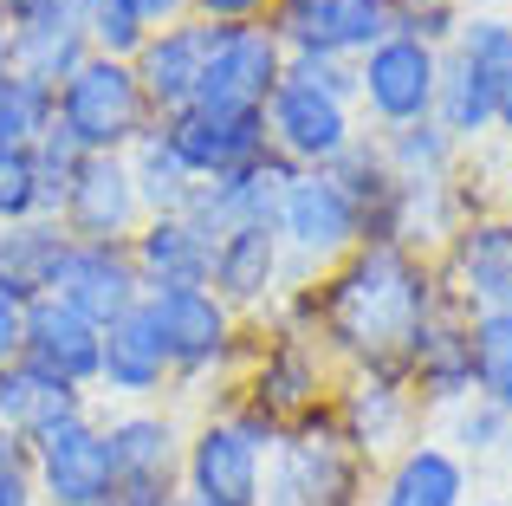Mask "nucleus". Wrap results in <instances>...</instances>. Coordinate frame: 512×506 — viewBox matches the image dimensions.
Here are the masks:
<instances>
[{
	"label": "nucleus",
	"instance_id": "nucleus-27",
	"mask_svg": "<svg viewBox=\"0 0 512 506\" xmlns=\"http://www.w3.org/2000/svg\"><path fill=\"white\" fill-rule=\"evenodd\" d=\"M130 260L143 273V292H182V286H208L214 241L188 215H150L130 241Z\"/></svg>",
	"mask_w": 512,
	"mask_h": 506
},
{
	"label": "nucleus",
	"instance_id": "nucleus-1",
	"mask_svg": "<svg viewBox=\"0 0 512 506\" xmlns=\"http://www.w3.org/2000/svg\"><path fill=\"white\" fill-rule=\"evenodd\" d=\"M441 305H448V286H441V266L428 253H409L396 241H363L325 279L292 292V312L279 325H299L305 338H318V351L344 370L402 377L415 338L428 331Z\"/></svg>",
	"mask_w": 512,
	"mask_h": 506
},
{
	"label": "nucleus",
	"instance_id": "nucleus-29",
	"mask_svg": "<svg viewBox=\"0 0 512 506\" xmlns=\"http://www.w3.org/2000/svg\"><path fill=\"white\" fill-rule=\"evenodd\" d=\"M65 247H72V234H65L52 215L7 221V228H0V292L20 299V305L46 299L52 273H59V260H65Z\"/></svg>",
	"mask_w": 512,
	"mask_h": 506
},
{
	"label": "nucleus",
	"instance_id": "nucleus-3",
	"mask_svg": "<svg viewBox=\"0 0 512 506\" xmlns=\"http://www.w3.org/2000/svg\"><path fill=\"white\" fill-rule=\"evenodd\" d=\"M512 78V20L506 13H467L454 46L441 52L435 85V124L454 143H480L500 130V91Z\"/></svg>",
	"mask_w": 512,
	"mask_h": 506
},
{
	"label": "nucleus",
	"instance_id": "nucleus-18",
	"mask_svg": "<svg viewBox=\"0 0 512 506\" xmlns=\"http://www.w3.org/2000/svg\"><path fill=\"white\" fill-rule=\"evenodd\" d=\"M208 292L234 318L266 312V305L286 292V247H279V228H273V221H247V228H234V234H221V241H214Z\"/></svg>",
	"mask_w": 512,
	"mask_h": 506
},
{
	"label": "nucleus",
	"instance_id": "nucleus-41",
	"mask_svg": "<svg viewBox=\"0 0 512 506\" xmlns=\"http://www.w3.org/2000/svg\"><path fill=\"white\" fill-rule=\"evenodd\" d=\"M20 344H26V305L0 292V364H13V357H20Z\"/></svg>",
	"mask_w": 512,
	"mask_h": 506
},
{
	"label": "nucleus",
	"instance_id": "nucleus-44",
	"mask_svg": "<svg viewBox=\"0 0 512 506\" xmlns=\"http://www.w3.org/2000/svg\"><path fill=\"white\" fill-rule=\"evenodd\" d=\"M124 506H182V494H117Z\"/></svg>",
	"mask_w": 512,
	"mask_h": 506
},
{
	"label": "nucleus",
	"instance_id": "nucleus-31",
	"mask_svg": "<svg viewBox=\"0 0 512 506\" xmlns=\"http://www.w3.org/2000/svg\"><path fill=\"white\" fill-rule=\"evenodd\" d=\"M376 150H383L396 182H454V169H461V143L435 117L402 124V130H376Z\"/></svg>",
	"mask_w": 512,
	"mask_h": 506
},
{
	"label": "nucleus",
	"instance_id": "nucleus-4",
	"mask_svg": "<svg viewBox=\"0 0 512 506\" xmlns=\"http://www.w3.org/2000/svg\"><path fill=\"white\" fill-rule=\"evenodd\" d=\"M273 228L279 247H286V286L299 292L312 279H325L344 253L363 247V208L344 195V182L331 169H299L273 208Z\"/></svg>",
	"mask_w": 512,
	"mask_h": 506
},
{
	"label": "nucleus",
	"instance_id": "nucleus-38",
	"mask_svg": "<svg viewBox=\"0 0 512 506\" xmlns=\"http://www.w3.org/2000/svg\"><path fill=\"white\" fill-rule=\"evenodd\" d=\"M506 429H512L506 409H493V403H480V396H474V403L454 409V442H461L454 455H493V448L506 442Z\"/></svg>",
	"mask_w": 512,
	"mask_h": 506
},
{
	"label": "nucleus",
	"instance_id": "nucleus-13",
	"mask_svg": "<svg viewBox=\"0 0 512 506\" xmlns=\"http://www.w3.org/2000/svg\"><path fill=\"white\" fill-rule=\"evenodd\" d=\"M325 364L331 357L318 351V338H305L299 325H279L273 338L253 351V370L247 383H240V403L260 409L266 422H279V429H292L299 416H312V409H325Z\"/></svg>",
	"mask_w": 512,
	"mask_h": 506
},
{
	"label": "nucleus",
	"instance_id": "nucleus-33",
	"mask_svg": "<svg viewBox=\"0 0 512 506\" xmlns=\"http://www.w3.org/2000/svg\"><path fill=\"white\" fill-rule=\"evenodd\" d=\"M52 98L59 91L39 85V78H0V150H33L52 130Z\"/></svg>",
	"mask_w": 512,
	"mask_h": 506
},
{
	"label": "nucleus",
	"instance_id": "nucleus-7",
	"mask_svg": "<svg viewBox=\"0 0 512 506\" xmlns=\"http://www.w3.org/2000/svg\"><path fill=\"white\" fill-rule=\"evenodd\" d=\"M279 72H286V46H279L273 20L208 26V59H201L195 104L201 111H266Z\"/></svg>",
	"mask_w": 512,
	"mask_h": 506
},
{
	"label": "nucleus",
	"instance_id": "nucleus-39",
	"mask_svg": "<svg viewBox=\"0 0 512 506\" xmlns=\"http://www.w3.org/2000/svg\"><path fill=\"white\" fill-rule=\"evenodd\" d=\"M0 506H39V487H33V448L20 435L0 429Z\"/></svg>",
	"mask_w": 512,
	"mask_h": 506
},
{
	"label": "nucleus",
	"instance_id": "nucleus-32",
	"mask_svg": "<svg viewBox=\"0 0 512 506\" xmlns=\"http://www.w3.org/2000/svg\"><path fill=\"white\" fill-rule=\"evenodd\" d=\"M467 338H474V396L512 416V305L474 312L467 318Z\"/></svg>",
	"mask_w": 512,
	"mask_h": 506
},
{
	"label": "nucleus",
	"instance_id": "nucleus-22",
	"mask_svg": "<svg viewBox=\"0 0 512 506\" xmlns=\"http://www.w3.org/2000/svg\"><path fill=\"white\" fill-rule=\"evenodd\" d=\"M402 383L415 390L422 409H461L474 403V338H467V312L461 305H441L428 318V331L415 338L409 364H402Z\"/></svg>",
	"mask_w": 512,
	"mask_h": 506
},
{
	"label": "nucleus",
	"instance_id": "nucleus-43",
	"mask_svg": "<svg viewBox=\"0 0 512 506\" xmlns=\"http://www.w3.org/2000/svg\"><path fill=\"white\" fill-rule=\"evenodd\" d=\"M0 78H13V20L0 13Z\"/></svg>",
	"mask_w": 512,
	"mask_h": 506
},
{
	"label": "nucleus",
	"instance_id": "nucleus-9",
	"mask_svg": "<svg viewBox=\"0 0 512 506\" xmlns=\"http://www.w3.org/2000/svg\"><path fill=\"white\" fill-rule=\"evenodd\" d=\"M422 416L428 409L415 403V390L389 370H350L344 390L331 396V422H338L344 448L357 461H383V455H402L409 442H422Z\"/></svg>",
	"mask_w": 512,
	"mask_h": 506
},
{
	"label": "nucleus",
	"instance_id": "nucleus-14",
	"mask_svg": "<svg viewBox=\"0 0 512 506\" xmlns=\"http://www.w3.org/2000/svg\"><path fill=\"white\" fill-rule=\"evenodd\" d=\"M117 455V494H182L188 422L163 403H130L104 416Z\"/></svg>",
	"mask_w": 512,
	"mask_h": 506
},
{
	"label": "nucleus",
	"instance_id": "nucleus-45",
	"mask_svg": "<svg viewBox=\"0 0 512 506\" xmlns=\"http://www.w3.org/2000/svg\"><path fill=\"white\" fill-rule=\"evenodd\" d=\"M46 7V0H0V13H7V20H26V13H39Z\"/></svg>",
	"mask_w": 512,
	"mask_h": 506
},
{
	"label": "nucleus",
	"instance_id": "nucleus-40",
	"mask_svg": "<svg viewBox=\"0 0 512 506\" xmlns=\"http://www.w3.org/2000/svg\"><path fill=\"white\" fill-rule=\"evenodd\" d=\"M188 13L208 26H240V20H273V0H188Z\"/></svg>",
	"mask_w": 512,
	"mask_h": 506
},
{
	"label": "nucleus",
	"instance_id": "nucleus-30",
	"mask_svg": "<svg viewBox=\"0 0 512 506\" xmlns=\"http://www.w3.org/2000/svg\"><path fill=\"white\" fill-rule=\"evenodd\" d=\"M124 163H130V182H137V195H143V215H182V208H188L195 176H188V163L169 150L163 124L143 130V137L124 150Z\"/></svg>",
	"mask_w": 512,
	"mask_h": 506
},
{
	"label": "nucleus",
	"instance_id": "nucleus-35",
	"mask_svg": "<svg viewBox=\"0 0 512 506\" xmlns=\"http://www.w3.org/2000/svg\"><path fill=\"white\" fill-rule=\"evenodd\" d=\"M26 156H33V182H39V215H52V221H59V202L72 195L78 169H85V150H78V143L65 137L59 124H52V130H46V137H39Z\"/></svg>",
	"mask_w": 512,
	"mask_h": 506
},
{
	"label": "nucleus",
	"instance_id": "nucleus-21",
	"mask_svg": "<svg viewBox=\"0 0 512 506\" xmlns=\"http://www.w3.org/2000/svg\"><path fill=\"white\" fill-rule=\"evenodd\" d=\"M52 299H65L72 312H85L91 325H111L130 305H143V273L130 260V247H98V241H72L52 273Z\"/></svg>",
	"mask_w": 512,
	"mask_h": 506
},
{
	"label": "nucleus",
	"instance_id": "nucleus-48",
	"mask_svg": "<svg viewBox=\"0 0 512 506\" xmlns=\"http://www.w3.org/2000/svg\"><path fill=\"white\" fill-rule=\"evenodd\" d=\"M104 506H124V500H104Z\"/></svg>",
	"mask_w": 512,
	"mask_h": 506
},
{
	"label": "nucleus",
	"instance_id": "nucleus-15",
	"mask_svg": "<svg viewBox=\"0 0 512 506\" xmlns=\"http://www.w3.org/2000/svg\"><path fill=\"white\" fill-rule=\"evenodd\" d=\"M435 266H441L448 299L467 318L512 305V215H467Z\"/></svg>",
	"mask_w": 512,
	"mask_h": 506
},
{
	"label": "nucleus",
	"instance_id": "nucleus-25",
	"mask_svg": "<svg viewBox=\"0 0 512 506\" xmlns=\"http://www.w3.org/2000/svg\"><path fill=\"white\" fill-rule=\"evenodd\" d=\"M85 59H91V39H85V13L72 0H46L39 13L13 20V72L20 78H39V85L59 91Z\"/></svg>",
	"mask_w": 512,
	"mask_h": 506
},
{
	"label": "nucleus",
	"instance_id": "nucleus-17",
	"mask_svg": "<svg viewBox=\"0 0 512 506\" xmlns=\"http://www.w3.org/2000/svg\"><path fill=\"white\" fill-rule=\"evenodd\" d=\"M143 221H150V215H143V195H137V182H130L124 156H85L72 195L59 202V228L72 234V241L130 247Z\"/></svg>",
	"mask_w": 512,
	"mask_h": 506
},
{
	"label": "nucleus",
	"instance_id": "nucleus-16",
	"mask_svg": "<svg viewBox=\"0 0 512 506\" xmlns=\"http://www.w3.org/2000/svg\"><path fill=\"white\" fill-rule=\"evenodd\" d=\"M175 390V364H169V344L156 331L150 299L130 305L124 318L104 325V351H98V390L91 396H111L117 409L130 403H163Z\"/></svg>",
	"mask_w": 512,
	"mask_h": 506
},
{
	"label": "nucleus",
	"instance_id": "nucleus-37",
	"mask_svg": "<svg viewBox=\"0 0 512 506\" xmlns=\"http://www.w3.org/2000/svg\"><path fill=\"white\" fill-rule=\"evenodd\" d=\"M33 215H39L33 156L26 150H0V228H7V221H33Z\"/></svg>",
	"mask_w": 512,
	"mask_h": 506
},
{
	"label": "nucleus",
	"instance_id": "nucleus-47",
	"mask_svg": "<svg viewBox=\"0 0 512 506\" xmlns=\"http://www.w3.org/2000/svg\"><path fill=\"white\" fill-rule=\"evenodd\" d=\"M467 506H512V500H467Z\"/></svg>",
	"mask_w": 512,
	"mask_h": 506
},
{
	"label": "nucleus",
	"instance_id": "nucleus-12",
	"mask_svg": "<svg viewBox=\"0 0 512 506\" xmlns=\"http://www.w3.org/2000/svg\"><path fill=\"white\" fill-rule=\"evenodd\" d=\"M156 331L169 344L175 383H208L227 377V364L240 357V318L214 299L208 286H182V292H150Z\"/></svg>",
	"mask_w": 512,
	"mask_h": 506
},
{
	"label": "nucleus",
	"instance_id": "nucleus-46",
	"mask_svg": "<svg viewBox=\"0 0 512 506\" xmlns=\"http://www.w3.org/2000/svg\"><path fill=\"white\" fill-rule=\"evenodd\" d=\"M500 130H512V78H506V91H500Z\"/></svg>",
	"mask_w": 512,
	"mask_h": 506
},
{
	"label": "nucleus",
	"instance_id": "nucleus-20",
	"mask_svg": "<svg viewBox=\"0 0 512 506\" xmlns=\"http://www.w3.org/2000/svg\"><path fill=\"white\" fill-rule=\"evenodd\" d=\"M292 176H299V169H292L286 156L266 150V156H253V163L214 176V182H195V195H188L182 215L195 221L208 241H221V234L247 228V221H273V208H279V195H286Z\"/></svg>",
	"mask_w": 512,
	"mask_h": 506
},
{
	"label": "nucleus",
	"instance_id": "nucleus-42",
	"mask_svg": "<svg viewBox=\"0 0 512 506\" xmlns=\"http://www.w3.org/2000/svg\"><path fill=\"white\" fill-rule=\"evenodd\" d=\"M137 7H143V20H150V33H156V26L182 20V13H188V0H137Z\"/></svg>",
	"mask_w": 512,
	"mask_h": 506
},
{
	"label": "nucleus",
	"instance_id": "nucleus-11",
	"mask_svg": "<svg viewBox=\"0 0 512 506\" xmlns=\"http://www.w3.org/2000/svg\"><path fill=\"white\" fill-rule=\"evenodd\" d=\"M273 33L286 59L357 65L376 39L396 33V20H389V0H273Z\"/></svg>",
	"mask_w": 512,
	"mask_h": 506
},
{
	"label": "nucleus",
	"instance_id": "nucleus-10",
	"mask_svg": "<svg viewBox=\"0 0 512 506\" xmlns=\"http://www.w3.org/2000/svg\"><path fill=\"white\" fill-rule=\"evenodd\" d=\"M33 487H39V506L117 500V455H111V429H104L98 409L33 442Z\"/></svg>",
	"mask_w": 512,
	"mask_h": 506
},
{
	"label": "nucleus",
	"instance_id": "nucleus-19",
	"mask_svg": "<svg viewBox=\"0 0 512 506\" xmlns=\"http://www.w3.org/2000/svg\"><path fill=\"white\" fill-rule=\"evenodd\" d=\"M156 124H163L169 150L188 163L195 182H214L227 169L266 156V111H201V104H188V111L156 117Z\"/></svg>",
	"mask_w": 512,
	"mask_h": 506
},
{
	"label": "nucleus",
	"instance_id": "nucleus-23",
	"mask_svg": "<svg viewBox=\"0 0 512 506\" xmlns=\"http://www.w3.org/2000/svg\"><path fill=\"white\" fill-rule=\"evenodd\" d=\"M98 351H104V325H91L85 312H72L65 299H33L26 305V344L20 357L46 377L72 383V390H98Z\"/></svg>",
	"mask_w": 512,
	"mask_h": 506
},
{
	"label": "nucleus",
	"instance_id": "nucleus-36",
	"mask_svg": "<svg viewBox=\"0 0 512 506\" xmlns=\"http://www.w3.org/2000/svg\"><path fill=\"white\" fill-rule=\"evenodd\" d=\"M389 20H396V33L428 39L435 52H448L467 13H461V0H389Z\"/></svg>",
	"mask_w": 512,
	"mask_h": 506
},
{
	"label": "nucleus",
	"instance_id": "nucleus-5",
	"mask_svg": "<svg viewBox=\"0 0 512 506\" xmlns=\"http://www.w3.org/2000/svg\"><path fill=\"white\" fill-rule=\"evenodd\" d=\"M52 124H59L85 156H124L130 143L156 124V111H150V98H143L130 59H104V52H91V59L59 85V98H52Z\"/></svg>",
	"mask_w": 512,
	"mask_h": 506
},
{
	"label": "nucleus",
	"instance_id": "nucleus-8",
	"mask_svg": "<svg viewBox=\"0 0 512 506\" xmlns=\"http://www.w3.org/2000/svg\"><path fill=\"white\" fill-rule=\"evenodd\" d=\"M435 85H441V52L428 39L389 33L357 59V111L376 130H402L435 117Z\"/></svg>",
	"mask_w": 512,
	"mask_h": 506
},
{
	"label": "nucleus",
	"instance_id": "nucleus-24",
	"mask_svg": "<svg viewBox=\"0 0 512 506\" xmlns=\"http://www.w3.org/2000/svg\"><path fill=\"white\" fill-rule=\"evenodd\" d=\"M201 59H208V20H195V13L156 26V33L137 46L130 72H137V85H143V98H150L156 117H175V111H188V104H195Z\"/></svg>",
	"mask_w": 512,
	"mask_h": 506
},
{
	"label": "nucleus",
	"instance_id": "nucleus-2",
	"mask_svg": "<svg viewBox=\"0 0 512 506\" xmlns=\"http://www.w3.org/2000/svg\"><path fill=\"white\" fill-rule=\"evenodd\" d=\"M273 448H279V422H266L240 396L214 416H201L188 429V455H182V506H260Z\"/></svg>",
	"mask_w": 512,
	"mask_h": 506
},
{
	"label": "nucleus",
	"instance_id": "nucleus-28",
	"mask_svg": "<svg viewBox=\"0 0 512 506\" xmlns=\"http://www.w3.org/2000/svg\"><path fill=\"white\" fill-rule=\"evenodd\" d=\"M376 506H467V461L448 442H409L389 455L383 481H376Z\"/></svg>",
	"mask_w": 512,
	"mask_h": 506
},
{
	"label": "nucleus",
	"instance_id": "nucleus-6",
	"mask_svg": "<svg viewBox=\"0 0 512 506\" xmlns=\"http://www.w3.org/2000/svg\"><path fill=\"white\" fill-rule=\"evenodd\" d=\"M357 137V104H344L299 59H286L273 98H266V150L286 156L292 169H331Z\"/></svg>",
	"mask_w": 512,
	"mask_h": 506
},
{
	"label": "nucleus",
	"instance_id": "nucleus-34",
	"mask_svg": "<svg viewBox=\"0 0 512 506\" xmlns=\"http://www.w3.org/2000/svg\"><path fill=\"white\" fill-rule=\"evenodd\" d=\"M78 13H85L91 52H104V59H137V46L150 39V20L137 0H85Z\"/></svg>",
	"mask_w": 512,
	"mask_h": 506
},
{
	"label": "nucleus",
	"instance_id": "nucleus-26",
	"mask_svg": "<svg viewBox=\"0 0 512 506\" xmlns=\"http://www.w3.org/2000/svg\"><path fill=\"white\" fill-rule=\"evenodd\" d=\"M91 416V396L72 390V383L46 377V370H33L26 357H13V364H0V429L20 435L26 448L39 442V435L65 429V422Z\"/></svg>",
	"mask_w": 512,
	"mask_h": 506
}]
</instances>
